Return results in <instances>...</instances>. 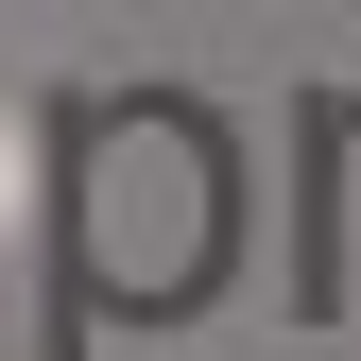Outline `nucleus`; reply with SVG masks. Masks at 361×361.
<instances>
[{
    "mask_svg": "<svg viewBox=\"0 0 361 361\" xmlns=\"http://www.w3.org/2000/svg\"><path fill=\"white\" fill-rule=\"evenodd\" d=\"M0 224H18V138H0Z\"/></svg>",
    "mask_w": 361,
    "mask_h": 361,
    "instance_id": "f257e3e1",
    "label": "nucleus"
}]
</instances>
